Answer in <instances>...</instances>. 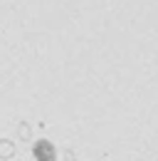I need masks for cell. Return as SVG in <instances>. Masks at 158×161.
Segmentation results:
<instances>
[{
	"instance_id": "2",
	"label": "cell",
	"mask_w": 158,
	"mask_h": 161,
	"mask_svg": "<svg viewBox=\"0 0 158 161\" xmlns=\"http://www.w3.org/2000/svg\"><path fill=\"white\" fill-rule=\"evenodd\" d=\"M15 156V144L8 139H0V159L3 161H10Z\"/></svg>"
},
{
	"instance_id": "1",
	"label": "cell",
	"mask_w": 158,
	"mask_h": 161,
	"mask_svg": "<svg viewBox=\"0 0 158 161\" xmlns=\"http://www.w3.org/2000/svg\"><path fill=\"white\" fill-rule=\"evenodd\" d=\"M32 156L35 161H59V151L50 139H37L32 144Z\"/></svg>"
}]
</instances>
